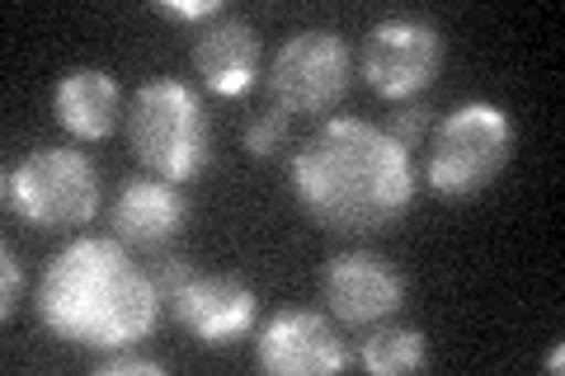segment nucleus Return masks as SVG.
Masks as SVG:
<instances>
[{
  "instance_id": "obj_3",
  "label": "nucleus",
  "mask_w": 565,
  "mask_h": 376,
  "mask_svg": "<svg viewBox=\"0 0 565 376\" xmlns=\"http://www.w3.org/2000/svg\"><path fill=\"white\" fill-rule=\"evenodd\" d=\"M128 147L166 184L199 179L212 165V128L203 99L180 80L141 85L128 109Z\"/></svg>"
},
{
  "instance_id": "obj_16",
  "label": "nucleus",
  "mask_w": 565,
  "mask_h": 376,
  "mask_svg": "<svg viewBox=\"0 0 565 376\" xmlns=\"http://www.w3.org/2000/svg\"><path fill=\"white\" fill-rule=\"evenodd\" d=\"M147 273H151V282H156V292H161V301H170V297L193 278V264H189L184 255H161V259L147 268Z\"/></svg>"
},
{
  "instance_id": "obj_1",
  "label": "nucleus",
  "mask_w": 565,
  "mask_h": 376,
  "mask_svg": "<svg viewBox=\"0 0 565 376\" xmlns=\"http://www.w3.org/2000/svg\"><path fill=\"white\" fill-rule=\"evenodd\" d=\"M292 189L321 226L344 236H373L411 207L415 165L392 132L359 118H330L297 151Z\"/></svg>"
},
{
  "instance_id": "obj_6",
  "label": "nucleus",
  "mask_w": 565,
  "mask_h": 376,
  "mask_svg": "<svg viewBox=\"0 0 565 376\" xmlns=\"http://www.w3.org/2000/svg\"><path fill=\"white\" fill-rule=\"evenodd\" d=\"M353 76V52L334 29H302L278 47L269 71L274 109L282 114H326L344 99Z\"/></svg>"
},
{
  "instance_id": "obj_9",
  "label": "nucleus",
  "mask_w": 565,
  "mask_h": 376,
  "mask_svg": "<svg viewBox=\"0 0 565 376\" xmlns=\"http://www.w3.org/2000/svg\"><path fill=\"white\" fill-rule=\"evenodd\" d=\"M321 297L344 325H377V320L401 311L405 278L396 273L392 259L373 255V249H344L326 264Z\"/></svg>"
},
{
  "instance_id": "obj_18",
  "label": "nucleus",
  "mask_w": 565,
  "mask_h": 376,
  "mask_svg": "<svg viewBox=\"0 0 565 376\" xmlns=\"http://www.w3.org/2000/svg\"><path fill=\"white\" fill-rule=\"evenodd\" d=\"M166 367L156 357H141L132 348H118L114 357H99L95 363V376H161Z\"/></svg>"
},
{
  "instance_id": "obj_19",
  "label": "nucleus",
  "mask_w": 565,
  "mask_h": 376,
  "mask_svg": "<svg viewBox=\"0 0 565 376\" xmlns=\"http://www.w3.org/2000/svg\"><path fill=\"white\" fill-rule=\"evenodd\" d=\"M424 128H429V109H424V104H411V109H401V114L392 118V128H386V132H392V137L401 141V147L411 151L415 141L424 137Z\"/></svg>"
},
{
  "instance_id": "obj_12",
  "label": "nucleus",
  "mask_w": 565,
  "mask_h": 376,
  "mask_svg": "<svg viewBox=\"0 0 565 376\" xmlns=\"http://www.w3.org/2000/svg\"><path fill=\"white\" fill-rule=\"evenodd\" d=\"M52 114L81 141H104L118 128L122 89L104 66H71L52 89Z\"/></svg>"
},
{
  "instance_id": "obj_20",
  "label": "nucleus",
  "mask_w": 565,
  "mask_h": 376,
  "mask_svg": "<svg viewBox=\"0 0 565 376\" xmlns=\"http://www.w3.org/2000/svg\"><path fill=\"white\" fill-rule=\"evenodd\" d=\"M222 10V0H161L156 14H166V20H212V14Z\"/></svg>"
},
{
  "instance_id": "obj_8",
  "label": "nucleus",
  "mask_w": 565,
  "mask_h": 376,
  "mask_svg": "<svg viewBox=\"0 0 565 376\" xmlns=\"http://www.w3.org/2000/svg\"><path fill=\"white\" fill-rule=\"evenodd\" d=\"M170 320L184 334H193L203 348H232L236 339L250 334L259 301L250 292V282H241L232 273H193L170 301Z\"/></svg>"
},
{
  "instance_id": "obj_21",
  "label": "nucleus",
  "mask_w": 565,
  "mask_h": 376,
  "mask_svg": "<svg viewBox=\"0 0 565 376\" xmlns=\"http://www.w3.org/2000/svg\"><path fill=\"white\" fill-rule=\"evenodd\" d=\"M561 367H565V348L556 344L552 353H546V372H561Z\"/></svg>"
},
{
  "instance_id": "obj_4",
  "label": "nucleus",
  "mask_w": 565,
  "mask_h": 376,
  "mask_svg": "<svg viewBox=\"0 0 565 376\" xmlns=\"http://www.w3.org/2000/svg\"><path fill=\"white\" fill-rule=\"evenodd\" d=\"M509 155H514V122H509V114L500 104L471 99L438 122L424 179H429L438 198L462 203L486 193L504 174Z\"/></svg>"
},
{
  "instance_id": "obj_2",
  "label": "nucleus",
  "mask_w": 565,
  "mask_h": 376,
  "mask_svg": "<svg viewBox=\"0 0 565 376\" xmlns=\"http://www.w3.org/2000/svg\"><path fill=\"white\" fill-rule=\"evenodd\" d=\"M161 292L122 240H71L39 282L43 325L76 348H132L161 320Z\"/></svg>"
},
{
  "instance_id": "obj_14",
  "label": "nucleus",
  "mask_w": 565,
  "mask_h": 376,
  "mask_svg": "<svg viewBox=\"0 0 565 376\" xmlns=\"http://www.w3.org/2000/svg\"><path fill=\"white\" fill-rule=\"evenodd\" d=\"M424 334L411 325H386L373 339H363L359 363L377 376H401V372H419L424 367Z\"/></svg>"
},
{
  "instance_id": "obj_13",
  "label": "nucleus",
  "mask_w": 565,
  "mask_h": 376,
  "mask_svg": "<svg viewBox=\"0 0 565 376\" xmlns=\"http://www.w3.org/2000/svg\"><path fill=\"white\" fill-rule=\"evenodd\" d=\"M193 66H199L203 85L222 99H236L259 76V33L245 20H222L199 33L193 43Z\"/></svg>"
},
{
  "instance_id": "obj_5",
  "label": "nucleus",
  "mask_w": 565,
  "mask_h": 376,
  "mask_svg": "<svg viewBox=\"0 0 565 376\" xmlns=\"http://www.w3.org/2000/svg\"><path fill=\"white\" fill-rule=\"evenodd\" d=\"M6 203L33 230H76L99 212V174L85 151L33 147L6 170Z\"/></svg>"
},
{
  "instance_id": "obj_17",
  "label": "nucleus",
  "mask_w": 565,
  "mask_h": 376,
  "mask_svg": "<svg viewBox=\"0 0 565 376\" xmlns=\"http://www.w3.org/2000/svg\"><path fill=\"white\" fill-rule=\"evenodd\" d=\"M20 259H14V245H0V320H14V307H20Z\"/></svg>"
},
{
  "instance_id": "obj_11",
  "label": "nucleus",
  "mask_w": 565,
  "mask_h": 376,
  "mask_svg": "<svg viewBox=\"0 0 565 376\" xmlns=\"http://www.w3.org/2000/svg\"><path fill=\"white\" fill-rule=\"evenodd\" d=\"M189 217L184 193L166 184V179H128L114 198V240L132 249H161L170 236H180V226Z\"/></svg>"
},
{
  "instance_id": "obj_7",
  "label": "nucleus",
  "mask_w": 565,
  "mask_h": 376,
  "mask_svg": "<svg viewBox=\"0 0 565 376\" xmlns=\"http://www.w3.org/2000/svg\"><path fill=\"white\" fill-rule=\"evenodd\" d=\"M444 66V33L415 14H392L363 39V80L382 99H411L429 89Z\"/></svg>"
},
{
  "instance_id": "obj_10",
  "label": "nucleus",
  "mask_w": 565,
  "mask_h": 376,
  "mask_svg": "<svg viewBox=\"0 0 565 376\" xmlns=\"http://www.w3.org/2000/svg\"><path fill=\"white\" fill-rule=\"evenodd\" d=\"M259 372L274 376H326L349 367V348L334 325L316 311H282L255 339Z\"/></svg>"
},
{
  "instance_id": "obj_15",
  "label": "nucleus",
  "mask_w": 565,
  "mask_h": 376,
  "mask_svg": "<svg viewBox=\"0 0 565 376\" xmlns=\"http://www.w3.org/2000/svg\"><path fill=\"white\" fill-rule=\"evenodd\" d=\"M282 137H288V114L269 109L264 118H255L250 128H245V151L259 155V160H269V155L282 147Z\"/></svg>"
}]
</instances>
